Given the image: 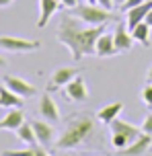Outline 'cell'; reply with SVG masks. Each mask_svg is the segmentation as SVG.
I'll use <instances>...</instances> for the list:
<instances>
[{
    "label": "cell",
    "instance_id": "obj_26",
    "mask_svg": "<svg viewBox=\"0 0 152 156\" xmlns=\"http://www.w3.org/2000/svg\"><path fill=\"white\" fill-rule=\"evenodd\" d=\"M97 4H101V6L107 8V10H113V6H115L113 0H97Z\"/></svg>",
    "mask_w": 152,
    "mask_h": 156
},
{
    "label": "cell",
    "instance_id": "obj_32",
    "mask_svg": "<svg viewBox=\"0 0 152 156\" xmlns=\"http://www.w3.org/2000/svg\"><path fill=\"white\" fill-rule=\"evenodd\" d=\"M2 66H6V60H4V58L0 55V68H2Z\"/></svg>",
    "mask_w": 152,
    "mask_h": 156
},
{
    "label": "cell",
    "instance_id": "obj_1",
    "mask_svg": "<svg viewBox=\"0 0 152 156\" xmlns=\"http://www.w3.org/2000/svg\"><path fill=\"white\" fill-rule=\"evenodd\" d=\"M105 33V25H90V27H82V21L72 16L70 12L62 16L60 27H58L56 37L64 47L70 49L72 60H82L84 55L95 54V43L99 35Z\"/></svg>",
    "mask_w": 152,
    "mask_h": 156
},
{
    "label": "cell",
    "instance_id": "obj_25",
    "mask_svg": "<svg viewBox=\"0 0 152 156\" xmlns=\"http://www.w3.org/2000/svg\"><path fill=\"white\" fill-rule=\"evenodd\" d=\"M33 150H35V156H49L48 154V150H45V146H35V144H33Z\"/></svg>",
    "mask_w": 152,
    "mask_h": 156
},
{
    "label": "cell",
    "instance_id": "obj_30",
    "mask_svg": "<svg viewBox=\"0 0 152 156\" xmlns=\"http://www.w3.org/2000/svg\"><path fill=\"white\" fill-rule=\"evenodd\" d=\"M2 156H16V154H12L10 150H4V152H2Z\"/></svg>",
    "mask_w": 152,
    "mask_h": 156
},
{
    "label": "cell",
    "instance_id": "obj_31",
    "mask_svg": "<svg viewBox=\"0 0 152 156\" xmlns=\"http://www.w3.org/2000/svg\"><path fill=\"white\" fill-rule=\"evenodd\" d=\"M113 2H115V6H121V4H123L125 0H113Z\"/></svg>",
    "mask_w": 152,
    "mask_h": 156
},
{
    "label": "cell",
    "instance_id": "obj_10",
    "mask_svg": "<svg viewBox=\"0 0 152 156\" xmlns=\"http://www.w3.org/2000/svg\"><path fill=\"white\" fill-rule=\"evenodd\" d=\"M152 10V0H144L142 4H138V6L129 8L128 12V19H125V25H128V29L132 31L134 27H136L138 23H142V21H146V15Z\"/></svg>",
    "mask_w": 152,
    "mask_h": 156
},
{
    "label": "cell",
    "instance_id": "obj_16",
    "mask_svg": "<svg viewBox=\"0 0 152 156\" xmlns=\"http://www.w3.org/2000/svg\"><path fill=\"white\" fill-rule=\"evenodd\" d=\"M23 97H19L16 93H12L6 84H0V107L2 109H21L23 107Z\"/></svg>",
    "mask_w": 152,
    "mask_h": 156
},
{
    "label": "cell",
    "instance_id": "obj_4",
    "mask_svg": "<svg viewBox=\"0 0 152 156\" xmlns=\"http://www.w3.org/2000/svg\"><path fill=\"white\" fill-rule=\"evenodd\" d=\"M41 43L37 39H23L12 37V35H0V49L12 51V54H27V51H37Z\"/></svg>",
    "mask_w": 152,
    "mask_h": 156
},
{
    "label": "cell",
    "instance_id": "obj_35",
    "mask_svg": "<svg viewBox=\"0 0 152 156\" xmlns=\"http://www.w3.org/2000/svg\"><path fill=\"white\" fill-rule=\"evenodd\" d=\"M80 2H84V0H80Z\"/></svg>",
    "mask_w": 152,
    "mask_h": 156
},
{
    "label": "cell",
    "instance_id": "obj_3",
    "mask_svg": "<svg viewBox=\"0 0 152 156\" xmlns=\"http://www.w3.org/2000/svg\"><path fill=\"white\" fill-rule=\"evenodd\" d=\"M70 15L87 25H105L107 21H113L111 10L103 8L101 4H90V2H80L78 6L70 8Z\"/></svg>",
    "mask_w": 152,
    "mask_h": 156
},
{
    "label": "cell",
    "instance_id": "obj_8",
    "mask_svg": "<svg viewBox=\"0 0 152 156\" xmlns=\"http://www.w3.org/2000/svg\"><path fill=\"white\" fill-rule=\"evenodd\" d=\"M4 84H6L12 93H16L19 97H23V99L35 97V86H33L31 82L23 80V78H19V76H4Z\"/></svg>",
    "mask_w": 152,
    "mask_h": 156
},
{
    "label": "cell",
    "instance_id": "obj_17",
    "mask_svg": "<svg viewBox=\"0 0 152 156\" xmlns=\"http://www.w3.org/2000/svg\"><path fill=\"white\" fill-rule=\"evenodd\" d=\"M25 123V115L21 109H10L6 115L0 119V129H8V132H16L21 125Z\"/></svg>",
    "mask_w": 152,
    "mask_h": 156
},
{
    "label": "cell",
    "instance_id": "obj_14",
    "mask_svg": "<svg viewBox=\"0 0 152 156\" xmlns=\"http://www.w3.org/2000/svg\"><path fill=\"white\" fill-rule=\"evenodd\" d=\"M58 8H60V0H39V19H37L39 29H43L51 21V16L56 15Z\"/></svg>",
    "mask_w": 152,
    "mask_h": 156
},
{
    "label": "cell",
    "instance_id": "obj_18",
    "mask_svg": "<svg viewBox=\"0 0 152 156\" xmlns=\"http://www.w3.org/2000/svg\"><path fill=\"white\" fill-rule=\"evenodd\" d=\"M121 111H123V103H121V101H117V103H109V105L101 107V111L97 113V119H99L101 123L109 125L113 119H117V117L121 115Z\"/></svg>",
    "mask_w": 152,
    "mask_h": 156
},
{
    "label": "cell",
    "instance_id": "obj_7",
    "mask_svg": "<svg viewBox=\"0 0 152 156\" xmlns=\"http://www.w3.org/2000/svg\"><path fill=\"white\" fill-rule=\"evenodd\" d=\"M33 123V132H35V138H37V144H41V146H51L54 142H56V129H54V125L48 123V121H41V119H37V121H31Z\"/></svg>",
    "mask_w": 152,
    "mask_h": 156
},
{
    "label": "cell",
    "instance_id": "obj_21",
    "mask_svg": "<svg viewBox=\"0 0 152 156\" xmlns=\"http://www.w3.org/2000/svg\"><path fill=\"white\" fill-rule=\"evenodd\" d=\"M142 101L144 105L152 107V82H146V86L142 88Z\"/></svg>",
    "mask_w": 152,
    "mask_h": 156
},
{
    "label": "cell",
    "instance_id": "obj_33",
    "mask_svg": "<svg viewBox=\"0 0 152 156\" xmlns=\"http://www.w3.org/2000/svg\"><path fill=\"white\" fill-rule=\"evenodd\" d=\"M84 2H90V4H97V0H84Z\"/></svg>",
    "mask_w": 152,
    "mask_h": 156
},
{
    "label": "cell",
    "instance_id": "obj_19",
    "mask_svg": "<svg viewBox=\"0 0 152 156\" xmlns=\"http://www.w3.org/2000/svg\"><path fill=\"white\" fill-rule=\"evenodd\" d=\"M150 29H152L150 25L146 23V21H142V23H138L129 33L134 35V39H136V41H140L144 47H148V45H150Z\"/></svg>",
    "mask_w": 152,
    "mask_h": 156
},
{
    "label": "cell",
    "instance_id": "obj_27",
    "mask_svg": "<svg viewBox=\"0 0 152 156\" xmlns=\"http://www.w3.org/2000/svg\"><path fill=\"white\" fill-rule=\"evenodd\" d=\"M15 0H0V8H6V6H10Z\"/></svg>",
    "mask_w": 152,
    "mask_h": 156
},
{
    "label": "cell",
    "instance_id": "obj_6",
    "mask_svg": "<svg viewBox=\"0 0 152 156\" xmlns=\"http://www.w3.org/2000/svg\"><path fill=\"white\" fill-rule=\"evenodd\" d=\"M64 97L70 99V101H74V103L87 101L88 99V88H87V82L82 80V76L72 78V80L64 86Z\"/></svg>",
    "mask_w": 152,
    "mask_h": 156
},
{
    "label": "cell",
    "instance_id": "obj_2",
    "mask_svg": "<svg viewBox=\"0 0 152 156\" xmlns=\"http://www.w3.org/2000/svg\"><path fill=\"white\" fill-rule=\"evenodd\" d=\"M95 119L90 115H78L74 117L70 125L64 132L60 133V138L54 142V146L58 150H68V148H76L82 142H87L93 133H95Z\"/></svg>",
    "mask_w": 152,
    "mask_h": 156
},
{
    "label": "cell",
    "instance_id": "obj_28",
    "mask_svg": "<svg viewBox=\"0 0 152 156\" xmlns=\"http://www.w3.org/2000/svg\"><path fill=\"white\" fill-rule=\"evenodd\" d=\"M146 82H152V66L148 68V72H146Z\"/></svg>",
    "mask_w": 152,
    "mask_h": 156
},
{
    "label": "cell",
    "instance_id": "obj_34",
    "mask_svg": "<svg viewBox=\"0 0 152 156\" xmlns=\"http://www.w3.org/2000/svg\"><path fill=\"white\" fill-rule=\"evenodd\" d=\"M62 156H74V154H62Z\"/></svg>",
    "mask_w": 152,
    "mask_h": 156
},
{
    "label": "cell",
    "instance_id": "obj_11",
    "mask_svg": "<svg viewBox=\"0 0 152 156\" xmlns=\"http://www.w3.org/2000/svg\"><path fill=\"white\" fill-rule=\"evenodd\" d=\"M39 113H41V117H43L45 121H51V123L60 121V109H58L56 101L51 99V94H49V93L41 94V99H39Z\"/></svg>",
    "mask_w": 152,
    "mask_h": 156
},
{
    "label": "cell",
    "instance_id": "obj_29",
    "mask_svg": "<svg viewBox=\"0 0 152 156\" xmlns=\"http://www.w3.org/2000/svg\"><path fill=\"white\" fill-rule=\"evenodd\" d=\"M146 23H148V25H150V27H152V10H150V12H148V15H146Z\"/></svg>",
    "mask_w": 152,
    "mask_h": 156
},
{
    "label": "cell",
    "instance_id": "obj_13",
    "mask_svg": "<svg viewBox=\"0 0 152 156\" xmlns=\"http://www.w3.org/2000/svg\"><path fill=\"white\" fill-rule=\"evenodd\" d=\"M150 146H152V136H148V133H140V136H138L136 140L132 142L121 154L123 156H144L146 152L150 150Z\"/></svg>",
    "mask_w": 152,
    "mask_h": 156
},
{
    "label": "cell",
    "instance_id": "obj_23",
    "mask_svg": "<svg viewBox=\"0 0 152 156\" xmlns=\"http://www.w3.org/2000/svg\"><path fill=\"white\" fill-rule=\"evenodd\" d=\"M144 0H125L123 4L119 6V10H123V12H128L129 8H134V6H138V4H142Z\"/></svg>",
    "mask_w": 152,
    "mask_h": 156
},
{
    "label": "cell",
    "instance_id": "obj_9",
    "mask_svg": "<svg viewBox=\"0 0 152 156\" xmlns=\"http://www.w3.org/2000/svg\"><path fill=\"white\" fill-rule=\"evenodd\" d=\"M113 41H115V47H117V51H129L132 47H134V35L129 33L128 25H121L117 23L115 27V31H113Z\"/></svg>",
    "mask_w": 152,
    "mask_h": 156
},
{
    "label": "cell",
    "instance_id": "obj_22",
    "mask_svg": "<svg viewBox=\"0 0 152 156\" xmlns=\"http://www.w3.org/2000/svg\"><path fill=\"white\" fill-rule=\"evenodd\" d=\"M142 133H148V136H152V115H146L144 121H142Z\"/></svg>",
    "mask_w": 152,
    "mask_h": 156
},
{
    "label": "cell",
    "instance_id": "obj_20",
    "mask_svg": "<svg viewBox=\"0 0 152 156\" xmlns=\"http://www.w3.org/2000/svg\"><path fill=\"white\" fill-rule=\"evenodd\" d=\"M16 138L23 142V144H27V146H33V144L37 142L35 132H33V123H27V121H25V123L16 129Z\"/></svg>",
    "mask_w": 152,
    "mask_h": 156
},
{
    "label": "cell",
    "instance_id": "obj_5",
    "mask_svg": "<svg viewBox=\"0 0 152 156\" xmlns=\"http://www.w3.org/2000/svg\"><path fill=\"white\" fill-rule=\"evenodd\" d=\"M80 74L78 68H70V66H62V68H58L51 78H49L48 82V93H54V90H60V88H64L72 78H76Z\"/></svg>",
    "mask_w": 152,
    "mask_h": 156
},
{
    "label": "cell",
    "instance_id": "obj_24",
    "mask_svg": "<svg viewBox=\"0 0 152 156\" xmlns=\"http://www.w3.org/2000/svg\"><path fill=\"white\" fill-rule=\"evenodd\" d=\"M80 4V0H60V6H64V8H74V6H78Z\"/></svg>",
    "mask_w": 152,
    "mask_h": 156
},
{
    "label": "cell",
    "instance_id": "obj_12",
    "mask_svg": "<svg viewBox=\"0 0 152 156\" xmlns=\"http://www.w3.org/2000/svg\"><path fill=\"white\" fill-rule=\"evenodd\" d=\"M115 54H119V51L115 47V41H113V33L111 35L109 33H101L95 43V55H99V58H111Z\"/></svg>",
    "mask_w": 152,
    "mask_h": 156
},
{
    "label": "cell",
    "instance_id": "obj_15",
    "mask_svg": "<svg viewBox=\"0 0 152 156\" xmlns=\"http://www.w3.org/2000/svg\"><path fill=\"white\" fill-rule=\"evenodd\" d=\"M109 127H111V133H123V136H128V138H132V140H136L138 136L142 133L140 127H136L134 123H129V121L121 119V117L113 119L111 123H109Z\"/></svg>",
    "mask_w": 152,
    "mask_h": 156
}]
</instances>
